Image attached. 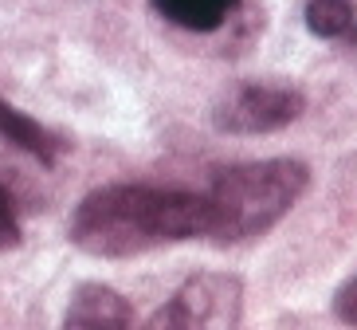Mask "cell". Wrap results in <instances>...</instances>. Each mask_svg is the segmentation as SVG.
<instances>
[{"instance_id":"obj_7","label":"cell","mask_w":357,"mask_h":330,"mask_svg":"<svg viewBox=\"0 0 357 330\" xmlns=\"http://www.w3.org/2000/svg\"><path fill=\"white\" fill-rule=\"evenodd\" d=\"M236 4L240 0H153V8L169 24L189 28V32H216L231 12H236Z\"/></svg>"},{"instance_id":"obj_8","label":"cell","mask_w":357,"mask_h":330,"mask_svg":"<svg viewBox=\"0 0 357 330\" xmlns=\"http://www.w3.org/2000/svg\"><path fill=\"white\" fill-rule=\"evenodd\" d=\"M357 12L349 0H310L306 4V28L318 40H342L354 32Z\"/></svg>"},{"instance_id":"obj_10","label":"cell","mask_w":357,"mask_h":330,"mask_svg":"<svg viewBox=\"0 0 357 330\" xmlns=\"http://www.w3.org/2000/svg\"><path fill=\"white\" fill-rule=\"evenodd\" d=\"M334 310H337V319L342 322L357 327V276L349 279V283H342V291L334 295Z\"/></svg>"},{"instance_id":"obj_5","label":"cell","mask_w":357,"mask_h":330,"mask_svg":"<svg viewBox=\"0 0 357 330\" xmlns=\"http://www.w3.org/2000/svg\"><path fill=\"white\" fill-rule=\"evenodd\" d=\"M59 330H137V319L122 291L106 283H83L67 303Z\"/></svg>"},{"instance_id":"obj_4","label":"cell","mask_w":357,"mask_h":330,"mask_svg":"<svg viewBox=\"0 0 357 330\" xmlns=\"http://www.w3.org/2000/svg\"><path fill=\"white\" fill-rule=\"evenodd\" d=\"M306 95L287 83H248L216 110V126L228 134H275L298 122Z\"/></svg>"},{"instance_id":"obj_3","label":"cell","mask_w":357,"mask_h":330,"mask_svg":"<svg viewBox=\"0 0 357 330\" xmlns=\"http://www.w3.org/2000/svg\"><path fill=\"white\" fill-rule=\"evenodd\" d=\"M243 283L228 271H197L137 330H240Z\"/></svg>"},{"instance_id":"obj_6","label":"cell","mask_w":357,"mask_h":330,"mask_svg":"<svg viewBox=\"0 0 357 330\" xmlns=\"http://www.w3.org/2000/svg\"><path fill=\"white\" fill-rule=\"evenodd\" d=\"M0 138L8 142V146L24 149V153H32L43 165H55L59 149H63V142L55 138L52 130L40 126L36 118H28L24 110H16L12 103H4V98H0Z\"/></svg>"},{"instance_id":"obj_2","label":"cell","mask_w":357,"mask_h":330,"mask_svg":"<svg viewBox=\"0 0 357 330\" xmlns=\"http://www.w3.org/2000/svg\"><path fill=\"white\" fill-rule=\"evenodd\" d=\"M310 185V170L298 158H263L228 165L212 177L204 204H208V240L216 244H243L271 232L291 213Z\"/></svg>"},{"instance_id":"obj_1","label":"cell","mask_w":357,"mask_h":330,"mask_svg":"<svg viewBox=\"0 0 357 330\" xmlns=\"http://www.w3.org/2000/svg\"><path fill=\"white\" fill-rule=\"evenodd\" d=\"M71 244L98 260H126L208 232L204 193L161 185H102L71 213Z\"/></svg>"},{"instance_id":"obj_9","label":"cell","mask_w":357,"mask_h":330,"mask_svg":"<svg viewBox=\"0 0 357 330\" xmlns=\"http://www.w3.org/2000/svg\"><path fill=\"white\" fill-rule=\"evenodd\" d=\"M16 244H20V213H16L8 185L0 181V252H8Z\"/></svg>"},{"instance_id":"obj_11","label":"cell","mask_w":357,"mask_h":330,"mask_svg":"<svg viewBox=\"0 0 357 330\" xmlns=\"http://www.w3.org/2000/svg\"><path fill=\"white\" fill-rule=\"evenodd\" d=\"M346 43H349V47H357V24H354V32L346 36Z\"/></svg>"}]
</instances>
